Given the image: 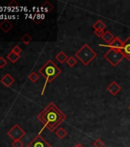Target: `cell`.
Wrapping results in <instances>:
<instances>
[{
  "label": "cell",
  "mask_w": 130,
  "mask_h": 147,
  "mask_svg": "<svg viewBox=\"0 0 130 147\" xmlns=\"http://www.w3.org/2000/svg\"><path fill=\"white\" fill-rule=\"evenodd\" d=\"M37 119L50 132H54L61 124L66 120L67 116L51 102L37 117Z\"/></svg>",
  "instance_id": "1"
},
{
  "label": "cell",
  "mask_w": 130,
  "mask_h": 147,
  "mask_svg": "<svg viewBox=\"0 0 130 147\" xmlns=\"http://www.w3.org/2000/svg\"><path fill=\"white\" fill-rule=\"evenodd\" d=\"M39 73L45 78V83H44L43 90L41 92V95H43L44 92L45 90L47 84L52 82L53 80L61 73V70L53 62L52 60H49L44 66H42L39 69Z\"/></svg>",
  "instance_id": "2"
},
{
  "label": "cell",
  "mask_w": 130,
  "mask_h": 147,
  "mask_svg": "<svg viewBox=\"0 0 130 147\" xmlns=\"http://www.w3.org/2000/svg\"><path fill=\"white\" fill-rule=\"evenodd\" d=\"M75 56L78 60H80L83 64L87 66L97 56V55L87 44H85L76 52Z\"/></svg>",
  "instance_id": "3"
},
{
  "label": "cell",
  "mask_w": 130,
  "mask_h": 147,
  "mask_svg": "<svg viewBox=\"0 0 130 147\" xmlns=\"http://www.w3.org/2000/svg\"><path fill=\"white\" fill-rule=\"evenodd\" d=\"M103 57L112 67H117L125 57L120 51H116L113 49H110L103 55Z\"/></svg>",
  "instance_id": "4"
},
{
  "label": "cell",
  "mask_w": 130,
  "mask_h": 147,
  "mask_svg": "<svg viewBox=\"0 0 130 147\" xmlns=\"http://www.w3.org/2000/svg\"><path fill=\"white\" fill-rule=\"evenodd\" d=\"M8 135L13 140V141H15V140H21L25 135V132L18 126V124H15L8 132Z\"/></svg>",
  "instance_id": "5"
},
{
  "label": "cell",
  "mask_w": 130,
  "mask_h": 147,
  "mask_svg": "<svg viewBox=\"0 0 130 147\" xmlns=\"http://www.w3.org/2000/svg\"><path fill=\"white\" fill-rule=\"evenodd\" d=\"M51 146L48 144L44 138L41 137V135L36 136L34 140L30 142L29 144L27 145L26 147H50Z\"/></svg>",
  "instance_id": "6"
},
{
  "label": "cell",
  "mask_w": 130,
  "mask_h": 147,
  "mask_svg": "<svg viewBox=\"0 0 130 147\" xmlns=\"http://www.w3.org/2000/svg\"><path fill=\"white\" fill-rule=\"evenodd\" d=\"M123 41H122L119 37H115L114 39L110 44H108V45L107 44L106 45H99L106 47V48H109L110 49H113V50L116 51H120V49L123 47Z\"/></svg>",
  "instance_id": "7"
},
{
  "label": "cell",
  "mask_w": 130,
  "mask_h": 147,
  "mask_svg": "<svg viewBox=\"0 0 130 147\" xmlns=\"http://www.w3.org/2000/svg\"><path fill=\"white\" fill-rule=\"evenodd\" d=\"M120 51L126 59L128 61H130V37L127 38L123 41V45L120 49Z\"/></svg>",
  "instance_id": "8"
},
{
  "label": "cell",
  "mask_w": 130,
  "mask_h": 147,
  "mask_svg": "<svg viewBox=\"0 0 130 147\" xmlns=\"http://www.w3.org/2000/svg\"><path fill=\"white\" fill-rule=\"evenodd\" d=\"M121 87H120L116 81H112V82L108 86L107 88H106L107 91L109 92L111 95H112V96H116V95L121 90Z\"/></svg>",
  "instance_id": "9"
},
{
  "label": "cell",
  "mask_w": 130,
  "mask_h": 147,
  "mask_svg": "<svg viewBox=\"0 0 130 147\" xmlns=\"http://www.w3.org/2000/svg\"><path fill=\"white\" fill-rule=\"evenodd\" d=\"M15 82L14 78L9 74H6L3 78L1 79V83L6 87H9Z\"/></svg>",
  "instance_id": "10"
},
{
  "label": "cell",
  "mask_w": 130,
  "mask_h": 147,
  "mask_svg": "<svg viewBox=\"0 0 130 147\" xmlns=\"http://www.w3.org/2000/svg\"><path fill=\"white\" fill-rule=\"evenodd\" d=\"M12 27H13L12 23L10 22L9 20H4L0 23V28L4 33H8L12 28Z\"/></svg>",
  "instance_id": "11"
},
{
  "label": "cell",
  "mask_w": 130,
  "mask_h": 147,
  "mask_svg": "<svg viewBox=\"0 0 130 147\" xmlns=\"http://www.w3.org/2000/svg\"><path fill=\"white\" fill-rule=\"evenodd\" d=\"M55 58H56V60H57L59 63L63 64V63L67 61V60L68 59V57H67V55L64 51H60V52L56 55Z\"/></svg>",
  "instance_id": "12"
},
{
  "label": "cell",
  "mask_w": 130,
  "mask_h": 147,
  "mask_svg": "<svg viewBox=\"0 0 130 147\" xmlns=\"http://www.w3.org/2000/svg\"><path fill=\"white\" fill-rule=\"evenodd\" d=\"M6 57L12 64H15V63H16V62L19 60V58H20V55H16L15 53H14L12 51H11L10 53H9V54L7 55Z\"/></svg>",
  "instance_id": "13"
},
{
  "label": "cell",
  "mask_w": 130,
  "mask_h": 147,
  "mask_svg": "<svg viewBox=\"0 0 130 147\" xmlns=\"http://www.w3.org/2000/svg\"><path fill=\"white\" fill-rule=\"evenodd\" d=\"M115 37L113 36V34L111 33L110 32H109V31H106V32H105V33H104V34L103 35V37H102V38H103V40L104 41H105L106 43L107 44H110L111 41L114 39Z\"/></svg>",
  "instance_id": "14"
},
{
  "label": "cell",
  "mask_w": 130,
  "mask_h": 147,
  "mask_svg": "<svg viewBox=\"0 0 130 147\" xmlns=\"http://www.w3.org/2000/svg\"><path fill=\"white\" fill-rule=\"evenodd\" d=\"M94 30H99V29H103L104 30L106 28V25H105V23L103 22L101 20H97L96 22L94 23L93 25Z\"/></svg>",
  "instance_id": "15"
},
{
  "label": "cell",
  "mask_w": 130,
  "mask_h": 147,
  "mask_svg": "<svg viewBox=\"0 0 130 147\" xmlns=\"http://www.w3.org/2000/svg\"><path fill=\"white\" fill-rule=\"evenodd\" d=\"M53 8H54L53 5L51 4L50 2H48V1H46V2H44L42 5H41V9H42V10H43L45 13L50 12V11L53 9Z\"/></svg>",
  "instance_id": "16"
},
{
  "label": "cell",
  "mask_w": 130,
  "mask_h": 147,
  "mask_svg": "<svg viewBox=\"0 0 130 147\" xmlns=\"http://www.w3.org/2000/svg\"><path fill=\"white\" fill-rule=\"evenodd\" d=\"M67 135V133L64 128H59L56 131V136L61 140L64 139Z\"/></svg>",
  "instance_id": "17"
},
{
  "label": "cell",
  "mask_w": 130,
  "mask_h": 147,
  "mask_svg": "<svg viewBox=\"0 0 130 147\" xmlns=\"http://www.w3.org/2000/svg\"><path fill=\"white\" fill-rule=\"evenodd\" d=\"M66 62L67 64L69 67H74V65H76L77 63V60L74 57H73V56H71V57H68V59L67 60Z\"/></svg>",
  "instance_id": "18"
},
{
  "label": "cell",
  "mask_w": 130,
  "mask_h": 147,
  "mask_svg": "<svg viewBox=\"0 0 130 147\" xmlns=\"http://www.w3.org/2000/svg\"><path fill=\"white\" fill-rule=\"evenodd\" d=\"M21 41H22L25 45H28V44L32 41V38L30 36L29 34L26 33V34H24V35L21 38Z\"/></svg>",
  "instance_id": "19"
},
{
  "label": "cell",
  "mask_w": 130,
  "mask_h": 147,
  "mask_svg": "<svg viewBox=\"0 0 130 147\" xmlns=\"http://www.w3.org/2000/svg\"><path fill=\"white\" fill-rule=\"evenodd\" d=\"M28 79H29L32 83H35L37 82L39 79V75L36 72H32L30 74V75L28 76Z\"/></svg>",
  "instance_id": "20"
},
{
  "label": "cell",
  "mask_w": 130,
  "mask_h": 147,
  "mask_svg": "<svg viewBox=\"0 0 130 147\" xmlns=\"http://www.w3.org/2000/svg\"><path fill=\"white\" fill-rule=\"evenodd\" d=\"M23 146H24V143L21 141V140H15L11 143V146L12 147H23Z\"/></svg>",
  "instance_id": "21"
},
{
  "label": "cell",
  "mask_w": 130,
  "mask_h": 147,
  "mask_svg": "<svg viewBox=\"0 0 130 147\" xmlns=\"http://www.w3.org/2000/svg\"><path fill=\"white\" fill-rule=\"evenodd\" d=\"M94 146L95 147H103L104 146V142L101 139H97L94 142Z\"/></svg>",
  "instance_id": "22"
},
{
  "label": "cell",
  "mask_w": 130,
  "mask_h": 147,
  "mask_svg": "<svg viewBox=\"0 0 130 147\" xmlns=\"http://www.w3.org/2000/svg\"><path fill=\"white\" fill-rule=\"evenodd\" d=\"M104 33H105V31L103 29L95 30V31H94V34H96L97 37H99V38H102L103 34H104Z\"/></svg>",
  "instance_id": "23"
},
{
  "label": "cell",
  "mask_w": 130,
  "mask_h": 147,
  "mask_svg": "<svg viewBox=\"0 0 130 147\" xmlns=\"http://www.w3.org/2000/svg\"><path fill=\"white\" fill-rule=\"evenodd\" d=\"M12 51H13L14 53H15L16 55H20V54L22 53V48L19 47L18 45H15V47H14L13 48H12Z\"/></svg>",
  "instance_id": "24"
},
{
  "label": "cell",
  "mask_w": 130,
  "mask_h": 147,
  "mask_svg": "<svg viewBox=\"0 0 130 147\" xmlns=\"http://www.w3.org/2000/svg\"><path fill=\"white\" fill-rule=\"evenodd\" d=\"M7 64L6 60L3 57H0V69H2Z\"/></svg>",
  "instance_id": "25"
},
{
  "label": "cell",
  "mask_w": 130,
  "mask_h": 147,
  "mask_svg": "<svg viewBox=\"0 0 130 147\" xmlns=\"http://www.w3.org/2000/svg\"><path fill=\"white\" fill-rule=\"evenodd\" d=\"M9 5L10 7H12V8H15V7L18 6V3L16 1H15V0H12L11 2H9Z\"/></svg>",
  "instance_id": "26"
},
{
  "label": "cell",
  "mask_w": 130,
  "mask_h": 147,
  "mask_svg": "<svg viewBox=\"0 0 130 147\" xmlns=\"http://www.w3.org/2000/svg\"><path fill=\"white\" fill-rule=\"evenodd\" d=\"M74 147H84V146L83 145L80 144V143H77V144L76 145V146Z\"/></svg>",
  "instance_id": "27"
},
{
  "label": "cell",
  "mask_w": 130,
  "mask_h": 147,
  "mask_svg": "<svg viewBox=\"0 0 130 147\" xmlns=\"http://www.w3.org/2000/svg\"><path fill=\"white\" fill-rule=\"evenodd\" d=\"M129 110H130V105L129 106Z\"/></svg>",
  "instance_id": "28"
},
{
  "label": "cell",
  "mask_w": 130,
  "mask_h": 147,
  "mask_svg": "<svg viewBox=\"0 0 130 147\" xmlns=\"http://www.w3.org/2000/svg\"><path fill=\"white\" fill-rule=\"evenodd\" d=\"M50 147H53V146H51Z\"/></svg>",
  "instance_id": "29"
}]
</instances>
